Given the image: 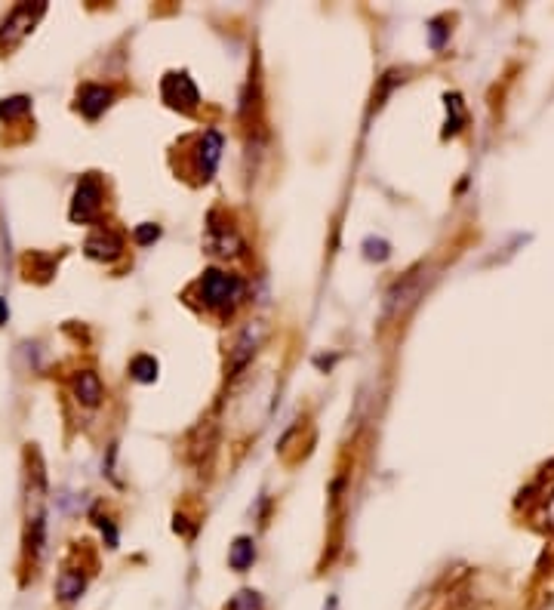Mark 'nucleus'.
<instances>
[{"instance_id":"obj_1","label":"nucleus","mask_w":554,"mask_h":610,"mask_svg":"<svg viewBox=\"0 0 554 610\" xmlns=\"http://www.w3.org/2000/svg\"><path fill=\"white\" fill-rule=\"evenodd\" d=\"M244 278H237L231 272H222V269H207L197 281V293H201V302L207 305L210 312H234L237 302L244 299Z\"/></svg>"},{"instance_id":"obj_2","label":"nucleus","mask_w":554,"mask_h":610,"mask_svg":"<svg viewBox=\"0 0 554 610\" xmlns=\"http://www.w3.org/2000/svg\"><path fill=\"white\" fill-rule=\"evenodd\" d=\"M47 13V4H19L7 13V19L0 22V50L10 53L16 50L25 37L34 31V25L44 19Z\"/></svg>"},{"instance_id":"obj_3","label":"nucleus","mask_w":554,"mask_h":610,"mask_svg":"<svg viewBox=\"0 0 554 610\" xmlns=\"http://www.w3.org/2000/svg\"><path fill=\"white\" fill-rule=\"evenodd\" d=\"M102 198H105L102 179L96 173L81 176V182H77V188H74V198H71V210H68L71 222H77V225L96 222L102 213Z\"/></svg>"},{"instance_id":"obj_4","label":"nucleus","mask_w":554,"mask_h":610,"mask_svg":"<svg viewBox=\"0 0 554 610\" xmlns=\"http://www.w3.org/2000/svg\"><path fill=\"white\" fill-rule=\"evenodd\" d=\"M161 96L170 108H179L185 114H191L197 108V102H201V93H197L194 81L188 78L185 71H170L164 84H161Z\"/></svg>"},{"instance_id":"obj_5","label":"nucleus","mask_w":554,"mask_h":610,"mask_svg":"<svg viewBox=\"0 0 554 610\" xmlns=\"http://www.w3.org/2000/svg\"><path fill=\"white\" fill-rule=\"evenodd\" d=\"M422 296V278L419 272H410L407 278H401L385 296V318H404V312Z\"/></svg>"},{"instance_id":"obj_6","label":"nucleus","mask_w":554,"mask_h":610,"mask_svg":"<svg viewBox=\"0 0 554 610\" xmlns=\"http://www.w3.org/2000/svg\"><path fill=\"white\" fill-rule=\"evenodd\" d=\"M219 158H222V136L216 130H204V136L197 139V148H194L197 176H201L204 182L213 179V173L219 167Z\"/></svg>"},{"instance_id":"obj_7","label":"nucleus","mask_w":554,"mask_h":610,"mask_svg":"<svg viewBox=\"0 0 554 610\" xmlns=\"http://www.w3.org/2000/svg\"><path fill=\"white\" fill-rule=\"evenodd\" d=\"M87 256L96 262H114L124 256V238L114 232V228H96L84 244Z\"/></svg>"},{"instance_id":"obj_8","label":"nucleus","mask_w":554,"mask_h":610,"mask_svg":"<svg viewBox=\"0 0 554 610\" xmlns=\"http://www.w3.org/2000/svg\"><path fill=\"white\" fill-rule=\"evenodd\" d=\"M111 102H114V90L105 84H84L81 90H77V111H81L87 121L102 118V114L111 108Z\"/></svg>"},{"instance_id":"obj_9","label":"nucleus","mask_w":554,"mask_h":610,"mask_svg":"<svg viewBox=\"0 0 554 610\" xmlns=\"http://www.w3.org/2000/svg\"><path fill=\"white\" fill-rule=\"evenodd\" d=\"M71 392L77 398V404L81 407H99L102 398H105V386L96 370H77L71 376Z\"/></svg>"},{"instance_id":"obj_10","label":"nucleus","mask_w":554,"mask_h":610,"mask_svg":"<svg viewBox=\"0 0 554 610\" xmlns=\"http://www.w3.org/2000/svg\"><path fill=\"white\" fill-rule=\"evenodd\" d=\"M210 247L222 256H241L244 253V241L241 235L234 232L231 222H219V213H210Z\"/></svg>"},{"instance_id":"obj_11","label":"nucleus","mask_w":554,"mask_h":610,"mask_svg":"<svg viewBox=\"0 0 554 610\" xmlns=\"http://www.w3.org/2000/svg\"><path fill=\"white\" fill-rule=\"evenodd\" d=\"M87 589V577H84V570L81 567H62L59 570V580H56V595L62 604H71L84 595Z\"/></svg>"},{"instance_id":"obj_12","label":"nucleus","mask_w":554,"mask_h":610,"mask_svg":"<svg viewBox=\"0 0 554 610\" xmlns=\"http://www.w3.org/2000/svg\"><path fill=\"white\" fill-rule=\"evenodd\" d=\"M256 346H259V336H253V330H247L241 339H237V346H234V352H231V370L237 373L241 367H247V361L256 355ZM231 373V376H234Z\"/></svg>"},{"instance_id":"obj_13","label":"nucleus","mask_w":554,"mask_h":610,"mask_svg":"<svg viewBox=\"0 0 554 610\" xmlns=\"http://www.w3.org/2000/svg\"><path fill=\"white\" fill-rule=\"evenodd\" d=\"M253 561H256V546H253V540H250V537H237L234 546H231V552H228V564H231L234 570H247Z\"/></svg>"},{"instance_id":"obj_14","label":"nucleus","mask_w":554,"mask_h":610,"mask_svg":"<svg viewBox=\"0 0 554 610\" xmlns=\"http://www.w3.org/2000/svg\"><path fill=\"white\" fill-rule=\"evenodd\" d=\"M130 373H133L136 383H154V379H157V361L151 355H136L130 361Z\"/></svg>"},{"instance_id":"obj_15","label":"nucleus","mask_w":554,"mask_h":610,"mask_svg":"<svg viewBox=\"0 0 554 610\" xmlns=\"http://www.w3.org/2000/svg\"><path fill=\"white\" fill-rule=\"evenodd\" d=\"M31 111V99L28 96H13V99H4L0 102V121H16L22 114Z\"/></svg>"},{"instance_id":"obj_16","label":"nucleus","mask_w":554,"mask_h":610,"mask_svg":"<svg viewBox=\"0 0 554 610\" xmlns=\"http://www.w3.org/2000/svg\"><path fill=\"white\" fill-rule=\"evenodd\" d=\"M465 124V108H462V99L459 96H447V136L462 130Z\"/></svg>"},{"instance_id":"obj_17","label":"nucleus","mask_w":554,"mask_h":610,"mask_svg":"<svg viewBox=\"0 0 554 610\" xmlns=\"http://www.w3.org/2000/svg\"><path fill=\"white\" fill-rule=\"evenodd\" d=\"M542 521L548 524V530H554V484L545 490V497H542Z\"/></svg>"},{"instance_id":"obj_18","label":"nucleus","mask_w":554,"mask_h":610,"mask_svg":"<svg viewBox=\"0 0 554 610\" xmlns=\"http://www.w3.org/2000/svg\"><path fill=\"white\" fill-rule=\"evenodd\" d=\"M157 238H161V228L151 225V222H145V225L136 228V241H139V244H151V241H157Z\"/></svg>"},{"instance_id":"obj_19","label":"nucleus","mask_w":554,"mask_h":610,"mask_svg":"<svg viewBox=\"0 0 554 610\" xmlns=\"http://www.w3.org/2000/svg\"><path fill=\"white\" fill-rule=\"evenodd\" d=\"M364 247H367V259H379V262L388 259V244H385V241H373V238H367Z\"/></svg>"},{"instance_id":"obj_20","label":"nucleus","mask_w":554,"mask_h":610,"mask_svg":"<svg viewBox=\"0 0 554 610\" xmlns=\"http://www.w3.org/2000/svg\"><path fill=\"white\" fill-rule=\"evenodd\" d=\"M7 318H10V309H7V302L0 299V324H7Z\"/></svg>"}]
</instances>
